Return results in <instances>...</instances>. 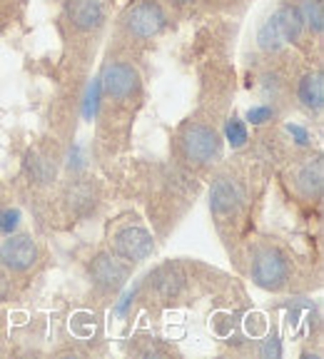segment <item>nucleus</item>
<instances>
[{"instance_id":"nucleus-7","label":"nucleus","mask_w":324,"mask_h":359,"mask_svg":"<svg viewBox=\"0 0 324 359\" xmlns=\"http://www.w3.org/2000/svg\"><path fill=\"white\" fill-rule=\"evenodd\" d=\"M100 88L110 98H128L137 90V72L130 65H123V63H112L103 70Z\"/></svg>"},{"instance_id":"nucleus-9","label":"nucleus","mask_w":324,"mask_h":359,"mask_svg":"<svg viewBox=\"0 0 324 359\" xmlns=\"http://www.w3.org/2000/svg\"><path fill=\"white\" fill-rule=\"evenodd\" d=\"M240 189L232 180H220L214 183L212 192H210V205L217 215H225V212H232L237 205H240Z\"/></svg>"},{"instance_id":"nucleus-5","label":"nucleus","mask_w":324,"mask_h":359,"mask_svg":"<svg viewBox=\"0 0 324 359\" xmlns=\"http://www.w3.org/2000/svg\"><path fill=\"white\" fill-rule=\"evenodd\" d=\"M285 277H287V265L279 252L267 249V252H262V255L254 260L252 280L257 282L262 289H279L285 285Z\"/></svg>"},{"instance_id":"nucleus-19","label":"nucleus","mask_w":324,"mask_h":359,"mask_svg":"<svg viewBox=\"0 0 324 359\" xmlns=\"http://www.w3.org/2000/svg\"><path fill=\"white\" fill-rule=\"evenodd\" d=\"M262 354H265V357H279V342H277V337H272V340L267 342L265 345V349H262Z\"/></svg>"},{"instance_id":"nucleus-1","label":"nucleus","mask_w":324,"mask_h":359,"mask_svg":"<svg viewBox=\"0 0 324 359\" xmlns=\"http://www.w3.org/2000/svg\"><path fill=\"white\" fill-rule=\"evenodd\" d=\"M302 30V18L294 8H279L265 25L259 28V48L262 50H279L282 45L292 43Z\"/></svg>"},{"instance_id":"nucleus-15","label":"nucleus","mask_w":324,"mask_h":359,"mask_svg":"<svg viewBox=\"0 0 324 359\" xmlns=\"http://www.w3.org/2000/svg\"><path fill=\"white\" fill-rule=\"evenodd\" d=\"M97 95H100V78L92 80L90 85H88V95H85V107H83V115L88 120L97 112Z\"/></svg>"},{"instance_id":"nucleus-12","label":"nucleus","mask_w":324,"mask_h":359,"mask_svg":"<svg viewBox=\"0 0 324 359\" xmlns=\"http://www.w3.org/2000/svg\"><path fill=\"white\" fill-rule=\"evenodd\" d=\"M297 185L305 195H317L322 189V163L314 160V163H307L297 175Z\"/></svg>"},{"instance_id":"nucleus-20","label":"nucleus","mask_w":324,"mask_h":359,"mask_svg":"<svg viewBox=\"0 0 324 359\" xmlns=\"http://www.w3.org/2000/svg\"><path fill=\"white\" fill-rule=\"evenodd\" d=\"M130 300H132V292H128V294H125V297H123V300H120V305H117V307H115V312L117 314H123L125 312V307H128V302Z\"/></svg>"},{"instance_id":"nucleus-14","label":"nucleus","mask_w":324,"mask_h":359,"mask_svg":"<svg viewBox=\"0 0 324 359\" xmlns=\"http://www.w3.org/2000/svg\"><path fill=\"white\" fill-rule=\"evenodd\" d=\"M227 140H230V145L232 147H242V145L247 143V127L240 123L237 118H232L230 123H227Z\"/></svg>"},{"instance_id":"nucleus-2","label":"nucleus","mask_w":324,"mask_h":359,"mask_svg":"<svg viewBox=\"0 0 324 359\" xmlns=\"http://www.w3.org/2000/svg\"><path fill=\"white\" fill-rule=\"evenodd\" d=\"M182 150L192 163H212L220 157V137L205 125H192L182 135Z\"/></svg>"},{"instance_id":"nucleus-3","label":"nucleus","mask_w":324,"mask_h":359,"mask_svg":"<svg viewBox=\"0 0 324 359\" xmlns=\"http://www.w3.org/2000/svg\"><path fill=\"white\" fill-rule=\"evenodd\" d=\"M125 28L137 38H152L165 25V15L155 3H135L125 10Z\"/></svg>"},{"instance_id":"nucleus-13","label":"nucleus","mask_w":324,"mask_h":359,"mask_svg":"<svg viewBox=\"0 0 324 359\" xmlns=\"http://www.w3.org/2000/svg\"><path fill=\"white\" fill-rule=\"evenodd\" d=\"M297 13L314 33H322L324 15H322V3H319V0H302V8H299Z\"/></svg>"},{"instance_id":"nucleus-17","label":"nucleus","mask_w":324,"mask_h":359,"mask_svg":"<svg viewBox=\"0 0 324 359\" xmlns=\"http://www.w3.org/2000/svg\"><path fill=\"white\" fill-rule=\"evenodd\" d=\"M270 118H272V110H270V107H252V110L247 112V120H250V123H254V125L267 123Z\"/></svg>"},{"instance_id":"nucleus-10","label":"nucleus","mask_w":324,"mask_h":359,"mask_svg":"<svg viewBox=\"0 0 324 359\" xmlns=\"http://www.w3.org/2000/svg\"><path fill=\"white\" fill-rule=\"evenodd\" d=\"M299 98L307 107H322L324 105V78L322 72H310L305 75V80L299 83Z\"/></svg>"},{"instance_id":"nucleus-4","label":"nucleus","mask_w":324,"mask_h":359,"mask_svg":"<svg viewBox=\"0 0 324 359\" xmlns=\"http://www.w3.org/2000/svg\"><path fill=\"white\" fill-rule=\"evenodd\" d=\"M38 260V247L28 235H15L0 245V262L15 272H26Z\"/></svg>"},{"instance_id":"nucleus-21","label":"nucleus","mask_w":324,"mask_h":359,"mask_svg":"<svg viewBox=\"0 0 324 359\" xmlns=\"http://www.w3.org/2000/svg\"><path fill=\"white\" fill-rule=\"evenodd\" d=\"M182 3H185V0H182Z\"/></svg>"},{"instance_id":"nucleus-18","label":"nucleus","mask_w":324,"mask_h":359,"mask_svg":"<svg viewBox=\"0 0 324 359\" xmlns=\"http://www.w3.org/2000/svg\"><path fill=\"white\" fill-rule=\"evenodd\" d=\"M287 130H290V135L297 140L299 145H307L310 143V132L305 130V127H299V125H294V123H290L287 125Z\"/></svg>"},{"instance_id":"nucleus-11","label":"nucleus","mask_w":324,"mask_h":359,"mask_svg":"<svg viewBox=\"0 0 324 359\" xmlns=\"http://www.w3.org/2000/svg\"><path fill=\"white\" fill-rule=\"evenodd\" d=\"M92 274H95V280L100 282V285L112 287V285H120V282H123L125 267L117 265L115 260H110V257H97V262L92 265Z\"/></svg>"},{"instance_id":"nucleus-6","label":"nucleus","mask_w":324,"mask_h":359,"mask_svg":"<svg viewBox=\"0 0 324 359\" xmlns=\"http://www.w3.org/2000/svg\"><path fill=\"white\" fill-rule=\"evenodd\" d=\"M115 252L125 260L140 262L152 252V237L145 227H125L115 235Z\"/></svg>"},{"instance_id":"nucleus-8","label":"nucleus","mask_w":324,"mask_h":359,"mask_svg":"<svg viewBox=\"0 0 324 359\" xmlns=\"http://www.w3.org/2000/svg\"><path fill=\"white\" fill-rule=\"evenodd\" d=\"M70 18L80 30H92L103 23V0H70Z\"/></svg>"},{"instance_id":"nucleus-16","label":"nucleus","mask_w":324,"mask_h":359,"mask_svg":"<svg viewBox=\"0 0 324 359\" xmlns=\"http://www.w3.org/2000/svg\"><path fill=\"white\" fill-rule=\"evenodd\" d=\"M18 223H20L18 209H3V212H0V232L13 235V229L18 227Z\"/></svg>"}]
</instances>
